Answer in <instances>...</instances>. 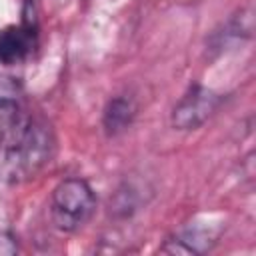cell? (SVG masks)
I'll return each instance as SVG.
<instances>
[{
    "instance_id": "cell-1",
    "label": "cell",
    "mask_w": 256,
    "mask_h": 256,
    "mask_svg": "<svg viewBox=\"0 0 256 256\" xmlns=\"http://www.w3.org/2000/svg\"><path fill=\"white\" fill-rule=\"evenodd\" d=\"M6 174L12 180L36 176L52 158L54 138L46 122L30 116V120L4 146Z\"/></svg>"
},
{
    "instance_id": "cell-2",
    "label": "cell",
    "mask_w": 256,
    "mask_h": 256,
    "mask_svg": "<svg viewBox=\"0 0 256 256\" xmlns=\"http://www.w3.org/2000/svg\"><path fill=\"white\" fill-rule=\"evenodd\" d=\"M96 212V196L90 184L82 178H66L50 198L52 224L62 232H78Z\"/></svg>"
},
{
    "instance_id": "cell-3",
    "label": "cell",
    "mask_w": 256,
    "mask_h": 256,
    "mask_svg": "<svg viewBox=\"0 0 256 256\" xmlns=\"http://www.w3.org/2000/svg\"><path fill=\"white\" fill-rule=\"evenodd\" d=\"M22 22L0 28V64L14 66L28 60L38 44V22L34 14V4L26 0Z\"/></svg>"
},
{
    "instance_id": "cell-4",
    "label": "cell",
    "mask_w": 256,
    "mask_h": 256,
    "mask_svg": "<svg viewBox=\"0 0 256 256\" xmlns=\"http://www.w3.org/2000/svg\"><path fill=\"white\" fill-rule=\"evenodd\" d=\"M220 96L216 92L192 84L172 110V126L176 130H196L216 112Z\"/></svg>"
},
{
    "instance_id": "cell-5",
    "label": "cell",
    "mask_w": 256,
    "mask_h": 256,
    "mask_svg": "<svg viewBox=\"0 0 256 256\" xmlns=\"http://www.w3.org/2000/svg\"><path fill=\"white\" fill-rule=\"evenodd\" d=\"M24 88L18 78L0 74V146H4L30 120Z\"/></svg>"
},
{
    "instance_id": "cell-6",
    "label": "cell",
    "mask_w": 256,
    "mask_h": 256,
    "mask_svg": "<svg viewBox=\"0 0 256 256\" xmlns=\"http://www.w3.org/2000/svg\"><path fill=\"white\" fill-rule=\"evenodd\" d=\"M136 116V104L128 96H116L108 100L104 112H102V126L108 136H118L124 132Z\"/></svg>"
},
{
    "instance_id": "cell-7",
    "label": "cell",
    "mask_w": 256,
    "mask_h": 256,
    "mask_svg": "<svg viewBox=\"0 0 256 256\" xmlns=\"http://www.w3.org/2000/svg\"><path fill=\"white\" fill-rule=\"evenodd\" d=\"M18 252V240L12 232L0 230V256H14Z\"/></svg>"
}]
</instances>
